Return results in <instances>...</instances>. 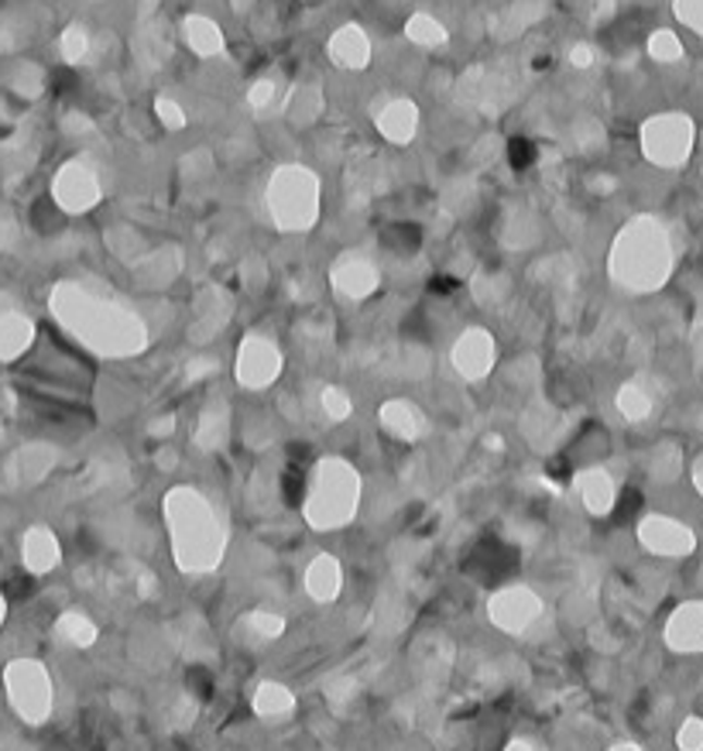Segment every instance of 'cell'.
Masks as SVG:
<instances>
[{
    "mask_svg": "<svg viewBox=\"0 0 703 751\" xmlns=\"http://www.w3.org/2000/svg\"><path fill=\"white\" fill-rule=\"evenodd\" d=\"M186 38L196 45V52L220 49V32H217V25H210L207 17H189L186 21Z\"/></svg>",
    "mask_w": 703,
    "mask_h": 751,
    "instance_id": "2e32d148",
    "label": "cell"
},
{
    "mask_svg": "<svg viewBox=\"0 0 703 751\" xmlns=\"http://www.w3.org/2000/svg\"><path fill=\"white\" fill-rule=\"evenodd\" d=\"M279 368H282V357H279L275 347L268 344V340L251 336L240 347L237 378H240V384H247V389H264V384H271L279 378Z\"/></svg>",
    "mask_w": 703,
    "mask_h": 751,
    "instance_id": "8992f818",
    "label": "cell"
},
{
    "mask_svg": "<svg viewBox=\"0 0 703 751\" xmlns=\"http://www.w3.org/2000/svg\"><path fill=\"white\" fill-rule=\"evenodd\" d=\"M52 309L65 330L100 354L121 357L141 350L145 344V327L138 323V316L121 309L118 303L97 299L79 285H59L52 295Z\"/></svg>",
    "mask_w": 703,
    "mask_h": 751,
    "instance_id": "6da1fadb",
    "label": "cell"
},
{
    "mask_svg": "<svg viewBox=\"0 0 703 751\" xmlns=\"http://www.w3.org/2000/svg\"><path fill=\"white\" fill-rule=\"evenodd\" d=\"M333 52H336L340 62H365L368 41H365V35H360L357 28H344V32L333 38Z\"/></svg>",
    "mask_w": 703,
    "mask_h": 751,
    "instance_id": "9a60e30c",
    "label": "cell"
},
{
    "mask_svg": "<svg viewBox=\"0 0 703 751\" xmlns=\"http://www.w3.org/2000/svg\"><path fill=\"white\" fill-rule=\"evenodd\" d=\"M453 364H457V371L464 378H484L491 371L494 364V344L491 336L481 333V330H470L460 336L457 350H453Z\"/></svg>",
    "mask_w": 703,
    "mask_h": 751,
    "instance_id": "ba28073f",
    "label": "cell"
},
{
    "mask_svg": "<svg viewBox=\"0 0 703 751\" xmlns=\"http://www.w3.org/2000/svg\"><path fill=\"white\" fill-rule=\"evenodd\" d=\"M251 625L264 635V639H275V635H282V628H285V621L279 618V614H264V611L251 614Z\"/></svg>",
    "mask_w": 703,
    "mask_h": 751,
    "instance_id": "ac0fdd59",
    "label": "cell"
},
{
    "mask_svg": "<svg viewBox=\"0 0 703 751\" xmlns=\"http://www.w3.org/2000/svg\"><path fill=\"white\" fill-rule=\"evenodd\" d=\"M679 14H687L690 25L703 32V0H679Z\"/></svg>",
    "mask_w": 703,
    "mask_h": 751,
    "instance_id": "d6986e66",
    "label": "cell"
},
{
    "mask_svg": "<svg viewBox=\"0 0 703 751\" xmlns=\"http://www.w3.org/2000/svg\"><path fill=\"white\" fill-rule=\"evenodd\" d=\"M323 405H330L333 408V416L340 419V416H347V402L340 398V392H323Z\"/></svg>",
    "mask_w": 703,
    "mask_h": 751,
    "instance_id": "ffe728a7",
    "label": "cell"
},
{
    "mask_svg": "<svg viewBox=\"0 0 703 751\" xmlns=\"http://www.w3.org/2000/svg\"><path fill=\"white\" fill-rule=\"evenodd\" d=\"M340 587H344V570H340V563L333 556H316L309 563V570H306V590H309V598L312 601H320V604H330L336 601L340 594Z\"/></svg>",
    "mask_w": 703,
    "mask_h": 751,
    "instance_id": "9c48e42d",
    "label": "cell"
},
{
    "mask_svg": "<svg viewBox=\"0 0 703 751\" xmlns=\"http://www.w3.org/2000/svg\"><path fill=\"white\" fill-rule=\"evenodd\" d=\"M165 518L172 532V553L178 570L186 574H210L223 559L226 535L220 529V518L213 515L210 501L199 491L175 488L165 497Z\"/></svg>",
    "mask_w": 703,
    "mask_h": 751,
    "instance_id": "7a4b0ae2",
    "label": "cell"
},
{
    "mask_svg": "<svg viewBox=\"0 0 703 751\" xmlns=\"http://www.w3.org/2000/svg\"><path fill=\"white\" fill-rule=\"evenodd\" d=\"M0 618H4V601H0Z\"/></svg>",
    "mask_w": 703,
    "mask_h": 751,
    "instance_id": "cb8c5ba5",
    "label": "cell"
},
{
    "mask_svg": "<svg viewBox=\"0 0 703 751\" xmlns=\"http://www.w3.org/2000/svg\"><path fill=\"white\" fill-rule=\"evenodd\" d=\"M8 693L14 700V707L21 717L28 721H45L52 711V682H49V673H45L41 663H32V658H25V663H14L8 669Z\"/></svg>",
    "mask_w": 703,
    "mask_h": 751,
    "instance_id": "277c9868",
    "label": "cell"
},
{
    "mask_svg": "<svg viewBox=\"0 0 703 751\" xmlns=\"http://www.w3.org/2000/svg\"><path fill=\"white\" fill-rule=\"evenodd\" d=\"M55 199L65 210H86L97 202V182L79 162H70L55 175Z\"/></svg>",
    "mask_w": 703,
    "mask_h": 751,
    "instance_id": "52a82bcc",
    "label": "cell"
},
{
    "mask_svg": "<svg viewBox=\"0 0 703 751\" xmlns=\"http://www.w3.org/2000/svg\"><path fill=\"white\" fill-rule=\"evenodd\" d=\"M21 553H25L28 570L35 574H49L59 566V539L49 529H32L21 542Z\"/></svg>",
    "mask_w": 703,
    "mask_h": 751,
    "instance_id": "8fae6325",
    "label": "cell"
},
{
    "mask_svg": "<svg viewBox=\"0 0 703 751\" xmlns=\"http://www.w3.org/2000/svg\"><path fill=\"white\" fill-rule=\"evenodd\" d=\"M607 751H642V748H634V744H615V748H607Z\"/></svg>",
    "mask_w": 703,
    "mask_h": 751,
    "instance_id": "603a6c76",
    "label": "cell"
},
{
    "mask_svg": "<svg viewBox=\"0 0 703 751\" xmlns=\"http://www.w3.org/2000/svg\"><path fill=\"white\" fill-rule=\"evenodd\" d=\"M679 744L690 748V751H696V744H700V727H696V721H690L687 735H679Z\"/></svg>",
    "mask_w": 703,
    "mask_h": 751,
    "instance_id": "44dd1931",
    "label": "cell"
},
{
    "mask_svg": "<svg viewBox=\"0 0 703 751\" xmlns=\"http://www.w3.org/2000/svg\"><path fill=\"white\" fill-rule=\"evenodd\" d=\"M580 494H583V505L591 508L594 515H607L610 505H615V484L607 481V473L604 470H591V473H583V481H580Z\"/></svg>",
    "mask_w": 703,
    "mask_h": 751,
    "instance_id": "4fadbf2b",
    "label": "cell"
},
{
    "mask_svg": "<svg viewBox=\"0 0 703 751\" xmlns=\"http://www.w3.org/2000/svg\"><path fill=\"white\" fill-rule=\"evenodd\" d=\"M505 751H539V748H535L532 741H521V738H518V741H511Z\"/></svg>",
    "mask_w": 703,
    "mask_h": 751,
    "instance_id": "7402d4cb",
    "label": "cell"
},
{
    "mask_svg": "<svg viewBox=\"0 0 703 751\" xmlns=\"http://www.w3.org/2000/svg\"><path fill=\"white\" fill-rule=\"evenodd\" d=\"M360 481L357 470L344 460H326L316 467V481L306 497V518L316 529H340L357 512Z\"/></svg>",
    "mask_w": 703,
    "mask_h": 751,
    "instance_id": "3957f363",
    "label": "cell"
},
{
    "mask_svg": "<svg viewBox=\"0 0 703 751\" xmlns=\"http://www.w3.org/2000/svg\"><path fill=\"white\" fill-rule=\"evenodd\" d=\"M35 340V327L21 312H0V360L21 357Z\"/></svg>",
    "mask_w": 703,
    "mask_h": 751,
    "instance_id": "30bf717a",
    "label": "cell"
},
{
    "mask_svg": "<svg viewBox=\"0 0 703 751\" xmlns=\"http://www.w3.org/2000/svg\"><path fill=\"white\" fill-rule=\"evenodd\" d=\"M251 703H255V714L268 717V721L288 717L292 711H296V697H292V690L282 687V682H261Z\"/></svg>",
    "mask_w": 703,
    "mask_h": 751,
    "instance_id": "7c38bea8",
    "label": "cell"
},
{
    "mask_svg": "<svg viewBox=\"0 0 703 751\" xmlns=\"http://www.w3.org/2000/svg\"><path fill=\"white\" fill-rule=\"evenodd\" d=\"M508 158H511L515 169H529V165L535 162V148H532V141H529V138H511Z\"/></svg>",
    "mask_w": 703,
    "mask_h": 751,
    "instance_id": "e0dca14e",
    "label": "cell"
},
{
    "mask_svg": "<svg viewBox=\"0 0 703 751\" xmlns=\"http://www.w3.org/2000/svg\"><path fill=\"white\" fill-rule=\"evenodd\" d=\"M59 635L70 645H79V649H86V645H94L97 642V625L86 618L83 611H70V614H62V621H59Z\"/></svg>",
    "mask_w": 703,
    "mask_h": 751,
    "instance_id": "5bb4252c",
    "label": "cell"
},
{
    "mask_svg": "<svg viewBox=\"0 0 703 751\" xmlns=\"http://www.w3.org/2000/svg\"><path fill=\"white\" fill-rule=\"evenodd\" d=\"M539 611H542L539 594H535V590H529V587H521V583L494 590L491 601H488V618L508 635L526 631L539 618Z\"/></svg>",
    "mask_w": 703,
    "mask_h": 751,
    "instance_id": "5b68a950",
    "label": "cell"
}]
</instances>
